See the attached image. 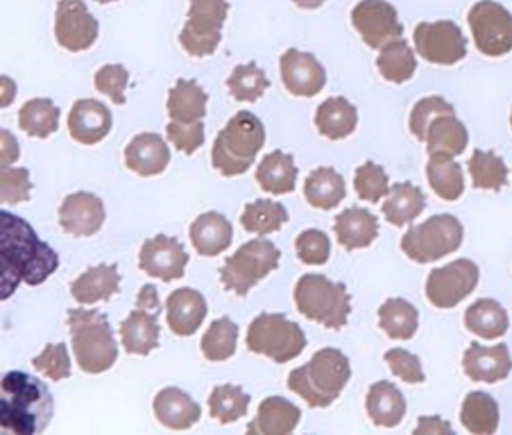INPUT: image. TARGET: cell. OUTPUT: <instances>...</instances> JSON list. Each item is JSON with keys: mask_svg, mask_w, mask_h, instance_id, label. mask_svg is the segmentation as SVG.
I'll use <instances>...</instances> for the list:
<instances>
[{"mask_svg": "<svg viewBox=\"0 0 512 435\" xmlns=\"http://www.w3.org/2000/svg\"><path fill=\"white\" fill-rule=\"evenodd\" d=\"M61 110L49 98H35L19 111V126L29 137L47 138L59 128Z\"/></svg>", "mask_w": 512, "mask_h": 435, "instance_id": "38", "label": "cell"}, {"mask_svg": "<svg viewBox=\"0 0 512 435\" xmlns=\"http://www.w3.org/2000/svg\"><path fill=\"white\" fill-rule=\"evenodd\" d=\"M238 333V324L233 323L229 317L212 321L200 342L205 359H208L209 362H224V360L230 359L236 353Z\"/></svg>", "mask_w": 512, "mask_h": 435, "instance_id": "43", "label": "cell"}, {"mask_svg": "<svg viewBox=\"0 0 512 435\" xmlns=\"http://www.w3.org/2000/svg\"><path fill=\"white\" fill-rule=\"evenodd\" d=\"M454 435V431H452L451 423L443 420L442 417L431 416L425 417L421 416L418 420V426H416L415 431H413V435Z\"/></svg>", "mask_w": 512, "mask_h": 435, "instance_id": "55", "label": "cell"}, {"mask_svg": "<svg viewBox=\"0 0 512 435\" xmlns=\"http://www.w3.org/2000/svg\"><path fill=\"white\" fill-rule=\"evenodd\" d=\"M413 41L419 56L436 65H455L467 54V39L454 21L419 23Z\"/></svg>", "mask_w": 512, "mask_h": 435, "instance_id": "13", "label": "cell"}, {"mask_svg": "<svg viewBox=\"0 0 512 435\" xmlns=\"http://www.w3.org/2000/svg\"><path fill=\"white\" fill-rule=\"evenodd\" d=\"M326 0H293L296 6L302 9H316L322 6Z\"/></svg>", "mask_w": 512, "mask_h": 435, "instance_id": "58", "label": "cell"}, {"mask_svg": "<svg viewBox=\"0 0 512 435\" xmlns=\"http://www.w3.org/2000/svg\"><path fill=\"white\" fill-rule=\"evenodd\" d=\"M95 2L103 3V5H107V3L118 2V0H95Z\"/></svg>", "mask_w": 512, "mask_h": 435, "instance_id": "59", "label": "cell"}, {"mask_svg": "<svg viewBox=\"0 0 512 435\" xmlns=\"http://www.w3.org/2000/svg\"><path fill=\"white\" fill-rule=\"evenodd\" d=\"M119 282L118 264H98L89 267L71 284V294L80 305H94L101 300L109 302L113 294L119 293Z\"/></svg>", "mask_w": 512, "mask_h": 435, "instance_id": "28", "label": "cell"}, {"mask_svg": "<svg viewBox=\"0 0 512 435\" xmlns=\"http://www.w3.org/2000/svg\"><path fill=\"white\" fill-rule=\"evenodd\" d=\"M425 141L428 155L454 158L466 149L469 135L455 114H443L431 122Z\"/></svg>", "mask_w": 512, "mask_h": 435, "instance_id": "32", "label": "cell"}, {"mask_svg": "<svg viewBox=\"0 0 512 435\" xmlns=\"http://www.w3.org/2000/svg\"><path fill=\"white\" fill-rule=\"evenodd\" d=\"M317 129L329 140L349 137L358 125V111L346 98H328L316 111Z\"/></svg>", "mask_w": 512, "mask_h": 435, "instance_id": "33", "label": "cell"}, {"mask_svg": "<svg viewBox=\"0 0 512 435\" xmlns=\"http://www.w3.org/2000/svg\"><path fill=\"white\" fill-rule=\"evenodd\" d=\"M385 360L391 371L406 383H422L425 380L421 360L410 351L404 350V348H392V350L386 351Z\"/></svg>", "mask_w": 512, "mask_h": 435, "instance_id": "53", "label": "cell"}, {"mask_svg": "<svg viewBox=\"0 0 512 435\" xmlns=\"http://www.w3.org/2000/svg\"><path fill=\"white\" fill-rule=\"evenodd\" d=\"M16 98V84L8 77H2V107H8Z\"/></svg>", "mask_w": 512, "mask_h": 435, "instance_id": "57", "label": "cell"}, {"mask_svg": "<svg viewBox=\"0 0 512 435\" xmlns=\"http://www.w3.org/2000/svg\"><path fill=\"white\" fill-rule=\"evenodd\" d=\"M167 137L175 144L176 149L191 155L205 143V125L202 120L191 123V125H182V123L170 122L166 128Z\"/></svg>", "mask_w": 512, "mask_h": 435, "instance_id": "54", "label": "cell"}, {"mask_svg": "<svg viewBox=\"0 0 512 435\" xmlns=\"http://www.w3.org/2000/svg\"><path fill=\"white\" fill-rule=\"evenodd\" d=\"M59 221L65 233L76 237L94 236L106 221L103 200L85 191L68 195L59 209Z\"/></svg>", "mask_w": 512, "mask_h": 435, "instance_id": "18", "label": "cell"}, {"mask_svg": "<svg viewBox=\"0 0 512 435\" xmlns=\"http://www.w3.org/2000/svg\"><path fill=\"white\" fill-rule=\"evenodd\" d=\"M428 182L433 191L446 201L458 200L464 191V176L458 162L448 156H430Z\"/></svg>", "mask_w": 512, "mask_h": 435, "instance_id": "42", "label": "cell"}, {"mask_svg": "<svg viewBox=\"0 0 512 435\" xmlns=\"http://www.w3.org/2000/svg\"><path fill=\"white\" fill-rule=\"evenodd\" d=\"M100 24L83 0H59L56 9V41L65 50L79 53L97 41Z\"/></svg>", "mask_w": 512, "mask_h": 435, "instance_id": "15", "label": "cell"}, {"mask_svg": "<svg viewBox=\"0 0 512 435\" xmlns=\"http://www.w3.org/2000/svg\"><path fill=\"white\" fill-rule=\"evenodd\" d=\"M32 365L41 374L53 381L65 380L71 377V360L65 342L47 344L43 353L32 360Z\"/></svg>", "mask_w": 512, "mask_h": 435, "instance_id": "50", "label": "cell"}, {"mask_svg": "<svg viewBox=\"0 0 512 435\" xmlns=\"http://www.w3.org/2000/svg\"><path fill=\"white\" fill-rule=\"evenodd\" d=\"M478 281V266L467 258H458L446 266L431 270L425 293L437 308H454L473 293Z\"/></svg>", "mask_w": 512, "mask_h": 435, "instance_id": "12", "label": "cell"}, {"mask_svg": "<svg viewBox=\"0 0 512 435\" xmlns=\"http://www.w3.org/2000/svg\"><path fill=\"white\" fill-rule=\"evenodd\" d=\"M19 158L20 147L17 138L8 129H2L0 132V165L7 167V165L19 161Z\"/></svg>", "mask_w": 512, "mask_h": 435, "instance_id": "56", "label": "cell"}, {"mask_svg": "<svg viewBox=\"0 0 512 435\" xmlns=\"http://www.w3.org/2000/svg\"><path fill=\"white\" fill-rule=\"evenodd\" d=\"M67 323L80 369L88 374L109 371L118 359L119 350L107 315L97 309H70Z\"/></svg>", "mask_w": 512, "mask_h": 435, "instance_id": "4", "label": "cell"}, {"mask_svg": "<svg viewBox=\"0 0 512 435\" xmlns=\"http://www.w3.org/2000/svg\"><path fill=\"white\" fill-rule=\"evenodd\" d=\"M2 222V300H7L20 282L35 287L43 284L59 267L55 249L41 242L31 224L7 210Z\"/></svg>", "mask_w": 512, "mask_h": 435, "instance_id": "1", "label": "cell"}, {"mask_svg": "<svg viewBox=\"0 0 512 435\" xmlns=\"http://www.w3.org/2000/svg\"><path fill=\"white\" fill-rule=\"evenodd\" d=\"M265 140V126L259 117L250 111H239L215 138L212 165L226 177L247 173Z\"/></svg>", "mask_w": 512, "mask_h": 435, "instance_id": "5", "label": "cell"}, {"mask_svg": "<svg viewBox=\"0 0 512 435\" xmlns=\"http://www.w3.org/2000/svg\"><path fill=\"white\" fill-rule=\"evenodd\" d=\"M365 407L374 425L394 428L406 414V399L395 384L383 380L370 387Z\"/></svg>", "mask_w": 512, "mask_h": 435, "instance_id": "29", "label": "cell"}, {"mask_svg": "<svg viewBox=\"0 0 512 435\" xmlns=\"http://www.w3.org/2000/svg\"><path fill=\"white\" fill-rule=\"evenodd\" d=\"M190 255L176 237L158 234L146 240L140 249L139 267L152 278L164 282L176 281L185 275Z\"/></svg>", "mask_w": 512, "mask_h": 435, "instance_id": "16", "label": "cell"}, {"mask_svg": "<svg viewBox=\"0 0 512 435\" xmlns=\"http://www.w3.org/2000/svg\"><path fill=\"white\" fill-rule=\"evenodd\" d=\"M248 350L263 354L275 363H287L307 347V338L295 321L284 314H260L248 327Z\"/></svg>", "mask_w": 512, "mask_h": 435, "instance_id": "9", "label": "cell"}, {"mask_svg": "<svg viewBox=\"0 0 512 435\" xmlns=\"http://www.w3.org/2000/svg\"><path fill=\"white\" fill-rule=\"evenodd\" d=\"M112 111L97 99H79L68 114V129L77 143L94 146L109 135Z\"/></svg>", "mask_w": 512, "mask_h": 435, "instance_id": "19", "label": "cell"}, {"mask_svg": "<svg viewBox=\"0 0 512 435\" xmlns=\"http://www.w3.org/2000/svg\"><path fill=\"white\" fill-rule=\"evenodd\" d=\"M167 323L178 336H191L200 329L208 315V305L202 293L193 288H178L167 297Z\"/></svg>", "mask_w": 512, "mask_h": 435, "instance_id": "22", "label": "cell"}, {"mask_svg": "<svg viewBox=\"0 0 512 435\" xmlns=\"http://www.w3.org/2000/svg\"><path fill=\"white\" fill-rule=\"evenodd\" d=\"M280 69L284 87L292 95L311 98L325 87V68L313 54L290 48L281 56Z\"/></svg>", "mask_w": 512, "mask_h": 435, "instance_id": "17", "label": "cell"}, {"mask_svg": "<svg viewBox=\"0 0 512 435\" xmlns=\"http://www.w3.org/2000/svg\"><path fill=\"white\" fill-rule=\"evenodd\" d=\"M301 408L281 396L260 402L256 419L248 423V435H289L301 420Z\"/></svg>", "mask_w": 512, "mask_h": 435, "instance_id": "25", "label": "cell"}, {"mask_svg": "<svg viewBox=\"0 0 512 435\" xmlns=\"http://www.w3.org/2000/svg\"><path fill=\"white\" fill-rule=\"evenodd\" d=\"M287 221H289V213L286 207L269 198H259L254 203H248L245 206L244 215L241 216V224L245 231L260 234V236L280 231Z\"/></svg>", "mask_w": 512, "mask_h": 435, "instance_id": "41", "label": "cell"}, {"mask_svg": "<svg viewBox=\"0 0 512 435\" xmlns=\"http://www.w3.org/2000/svg\"><path fill=\"white\" fill-rule=\"evenodd\" d=\"M352 23L365 44L373 50H382L389 42L403 35L397 9L386 0H362L352 11Z\"/></svg>", "mask_w": 512, "mask_h": 435, "instance_id": "14", "label": "cell"}, {"mask_svg": "<svg viewBox=\"0 0 512 435\" xmlns=\"http://www.w3.org/2000/svg\"><path fill=\"white\" fill-rule=\"evenodd\" d=\"M206 104H208V95L205 90L194 80L176 81L175 87H172L167 99V111L170 119L182 125H191L199 122L206 116Z\"/></svg>", "mask_w": 512, "mask_h": 435, "instance_id": "31", "label": "cell"}, {"mask_svg": "<svg viewBox=\"0 0 512 435\" xmlns=\"http://www.w3.org/2000/svg\"><path fill=\"white\" fill-rule=\"evenodd\" d=\"M34 188L28 168L0 167V203L19 204L31 200Z\"/></svg>", "mask_w": 512, "mask_h": 435, "instance_id": "49", "label": "cell"}, {"mask_svg": "<svg viewBox=\"0 0 512 435\" xmlns=\"http://www.w3.org/2000/svg\"><path fill=\"white\" fill-rule=\"evenodd\" d=\"M463 368L467 377L473 381L497 383L505 380L512 371V359L508 345L499 344L494 347H482L472 342L463 357Z\"/></svg>", "mask_w": 512, "mask_h": 435, "instance_id": "21", "label": "cell"}, {"mask_svg": "<svg viewBox=\"0 0 512 435\" xmlns=\"http://www.w3.org/2000/svg\"><path fill=\"white\" fill-rule=\"evenodd\" d=\"M293 297L302 315L328 329L340 330L346 326L352 311L346 285L335 284L325 275L307 273L302 276Z\"/></svg>", "mask_w": 512, "mask_h": 435, "instance_id": "6", "label": "cell"}, {"mask_svg": "<svg viewBox=\"0 0 512 435\" xmlns=\"http://www.w3.org/2000/svg\"><path fill=\"white\" fill-rule=\"evenodd\" d=\"M304 194L317 209H335L346 198V182L332 167H319L305 179Z\"/></svg>", "mask_w": 512, "mask_h": 435, "instance_id": "34", "label": "cell"}, {"mask_svg": "<svg viewBox=\"0 0 512 435\" xmlns=\"http://www.w3.org/2000/svg\"><path fill=\"white\" fill-rule=\"evenodd\" d=\"M509 120H511V126H512V113H511V119H509Z\"/></svg>", "mask_w": 512, "mask_h": 435, "instance_id": "60", "label": "cell"}, {"mask_svg": "<svg viewBox=\"0 0 512 435\" xmlns=\"http://www.w3.org/2000/svg\"><path fill=\"white\" fill-rule=\"evenodd\" d=\"M467 329L484 339H496L508 330L505 308L493 299H479L467 308L464 315Z\"/></svg>", "mask_w": 512, "mask_h": 435, "instance_id": "36", "label": "cell"}, {"mask_svg": "<svg viewBox=\"0 0 512 435\" xmlns=\"http://www.w3.org/2000/svg\"><path fill=\"white\" fill-rule=\"evenodd\" d=\"M425 209V195L410 182L395 183L382 206L386 221L397 227L409 224Z\"/></svg>", "mask_w": 512, "mask_h": 435, "instance_id": "35", "label": "cell"}, {"mask_svg": "<svg viewBox=\"0 0 512 435\" xmlns=\"http://www.w3.org/2000/svg\"><path fill=\"white\" fill-rule=\"evenodd\" d=\"M463 236L461 222L449 213H442L410 227L401 240V249L416 263H433L457 251Z\"/></svg>", "mask_w": 512, "mask_h": 435, "instance_id": "8", "label": "cell"}, {"mask_svg": "<svg viewBox=\"0 0 512 435\" xmlns=\"http://www.w3.org/2000/svg\"><path fill=\"white\" fill-rule=\"evenodd\" d=\"M470 30L476 47L485 56L499 57L512 50V15L494 0H481L470 9Z\"/></svg>", "mask_w": 512, "mask_h": 435, "instance_id": "11", "label": "cell"}, {"mask_svg": "<svg viewBox=\"0 0 512 435\" xmlns=\"http://www.w3.org/2000/svg\"><path fill=\"white\" fill-rule=\"evenodd\" d=\"M130 72L122 65H104L97 71L94 77L95 89L103 95L109 96L116 105H124L127 102L125 90H127Z\"/></svg>", "mask_w": 512, "mask_h": 435, "instance_id": "52", "label": "cell"}, {"mask_svg": "<svg viewBox=\"0 0 512 435\" xmlns=\"http://www.w3.org/2000/svg\"><path fill=\"white\" fill-rule=\"evenodd\" d=\"M334 231L347 251L367 248L379 234V219L364 207H349L335 216Z\"/></svg>", "mask_w": 512, "mask_h": 435, "instance_id": "26", "label": "cell"}, {"mask_svg": "<svg viewBox=\"0 0 512 435\" xmlns=\"http://www.w3.org/2000/svg\"><path fill=\"white\" fill-rule=\"evenodd\" d=\"M2 434H43L55 414V401L47 384L22 371H11L0 384Z\"/></svg>", "mask_w": 512, "mask_h": 435, "instance_id": "2", "label": "cell"}, {"mask_svg": "<svg viewBox=\"0 0 512 435\" xmlns=\"http://www.w3.org/2000/svg\"><path fill=\"white\" fill-rule=\"evenodd\" d=\"M376 63L383 78L397 84L410 80L418 66L415 54L406 39H397L385 45Z\"/></svg>", "mask_w": 512, "mask_h": 435, "instance_id": "40", "label": "cell"}, {"mask_svg": "<svg viewBox=\"0 0 512 435\" xmlns=\"http://www.w3.org/2000/svg\"><path fill=\"white\" fill-rule=\"evenodd\" d=\"M296 252L302 263L310 266H322L331 255V242L323 231L305 230L296 237Z\"/></svg>", "mask_w": 512, "mask_h": 435, "instance_id": "51", "label": "cell"}, {"mask_svg": "<svg viewBox=\"0 0 512 435\" xmlns=\"http://www.w3.org/2000/svg\"><path fill=\"white\" fill-rule=\"evenodd\" d=\"M158 422L173 431H185L202 417V408L188 393L178 387H166L154 399Z\"/></svg>", "mask_w": 512, "mask_h": 435, "instance_id": "24", "label": "cell"}, {"mask_svg": "<svg viewBox=\"0 0 512 435\" xmlns=\"http://www.w3.org/2000/svg\"><path fill=\"white\" fill-rule=\"evenodd\" d=\"M190 239L197 254L217 257L232 245L233 227L221 213H203L191 224Z\"/></svg>", "mask_w": 512, "mask_h": 435, "instance_id": "27", "label": "cell"}, {"mask_svg": "<svg viewBox=\"0 0 512 435\" xmlns=\"http://www.w3.org/2000/svg\"><path fill=\"white\" fill-rule=\"evenodd\" d=\"M251 396L242 390L241 386L224 384L212 390L209 396V413L212 419H217L223 425L236 422L247 416Z\"/></svg>", "mask_w": 512, "mask_h": 435, "instance_id": "44", "label": "cell"}, {"mask_svg": "<svg viewBox=\"0 0 512 435\" xmlns=\"http://www.w3.org/2000/svg\"><path fill=\"white\" fill-rule=\"evenodd\" d=\"M460 420L470 434H494L499 426V405L488 393L470 392L461 407Z\"/></svg>", "mask_w": 512, "mask_h": 435, "instance_id": "37", "label": "cell"}, {"mask_svg": "<svg viewBox=\"0 0 512 435\" xmlns=\"http://www.w3.org/2000/svg\"><path fill=\"white\" fill-rule=\"evenodd\" d=\"M349 359L337 348H322L310 362L290 372L287 386L310 407H329L349 383Z\"/></svg>", "mask_w": 512, "mask_h": 435, "instance_id": "3", "label": "cell"}, {"mask_svg": "<svg viewBox=\"0 0 512 435\" xmlns=\"http://www.w3.org/2000/svg\"><path fill=\"white\" fill-rule=\"evenodd\" d=\"M455 114L454 107L440 96L422 98L410 113V131L419 141L427 140L428 128L436 117Z\"/></svg>", "mask_w": 512, "mask_h": 435, "instance_id": "48", "label": "cell"}, {"mask_svg": "<svg viewBox=\"0 0 512 435\" xmlns=\"http://www.w3.org/2000/svg\"><path fill=\"white\" fill-rule=\"evenodd\" d=\"M281 251L271 240H250L244 243L232 257H227L220 269L221 282L227 291H235L245 297L259 281L277 269Z\"/></svg>", "mask_w": 512, "mask_h": 435, "instance_id": "7", "label": "cell"}, {"mask_svg": "<svg viewBox=\"0 0 512 435\" xmlns=\"http://www.w3.org/2000/svg\"><path fill=\"white\" fill-rule=\"evenodd\" d=\"M226 84L230 95L239 102H256L271 86L265 71L260 69L256 62L236 66L232 75L227 78Z\"/></svg>", "mask_w": 512, "mask_h": 435, "instance_id": "46", "label": "cell"}, {"mask_svg": "<svg viewBox=\"0 0 512 435\" xmlns=\"http://www.w3.org/2000/svg\"><path fill=\"white\" fill-rule=\"evenodd\" d=\"M467 165L475 188L499 191L508 183V167L493 150L484 152L476 149Z\"/></svg>", "mask_w": 512, "mask_h": 435, "instance_id": "45", "label": "cell"}, {"mask_svg": "<svg viewBox=\"0 0 512 435\" xmlns=\"http://www.w3.org/2000/svg\"><path fill=\"white\" fill-rule=\"evenodd\" d=\"M260 188L269 194L284 195L295 191L298 179V167L289 153L275 150L268 153L260 162L256 171Z\"/></svg>", "mask_w": 512, "mask_h": 435, "instance_id": "30", "label": "cell"}, {"mask_svg": "<svg viewBox=\"0 0 512 435\" xmlns=\"http://www.w3.org/2000/svg\"><path fill=\"white\" fill-rule=\"evenodd\" d=\"M160 314L161 308H149L142 303H136V309L131 311L127 320L122 321L119 329L122 345L128 354L148 356L160 345Z\"/></svg>", "mask_w": 512, "mask_h": 435, "instance_id": "20", "label": "cell"}, {"mask_svg": "<svg viewBox=\"0 0 512 435\" xmlns=\"http://www.w3.org/2000/svg\"><path fill=\"white\" fill-rule=\"evenodd\" d=\"M170 149L164 138L154 132L137 135L125 149V164L143 177L157 176L170 162Z\"/></svg>", "mask_w": 512, "mask_h": 435, "instance_id": "23", "label": "cell"}, {"mask_svg": "<svg viewBox=\"0 0 512 435\" xmlns=\"http://www.w3.org/2000/svg\"><path fill=\"white\" fill-rule=\"evenodd\" d=\"M355 189L361 200L370 203H377L380 198L388 195L389 180L383 167L368 161L356 168Z\"/></svg>", "mask_w": 512, "mask_h": 435, "instance_id": "47", "label": "cell"}, {"mask_svg": "<svg viewBox=\"0 0 512 435\" xmlns=\"http://www.w3.org/2000/svg\"><path fill=\"white\" fill-rule=\"evenodd\" d=\"M227 12V0H190L187 23L179 35V42L190 56H211L217 51Z\"/></svg>", "mask_w": 512, "mask_h": 435, "instance_id": "10", "label": "cell"}, {"mask_svg": "<svg viewBox=\"0 0 512 435\" xmlns=\"http://www.w3.org/2000/svg\"><path fill=\"white\" fill-rule=\"evenodd\" d=\"M418 309L404 299H388L379 309V326L391 339L413 338L418 330Z\"/></svg>", "mask_w": 512, "mask_h": 435, "instance_id": "39", "label": "cell"}]
</instances>
